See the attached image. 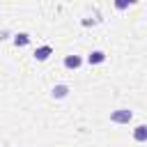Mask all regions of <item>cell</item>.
Returning a JSON list of instances; mask_svg holds the SVG:
<instances>
[{
  "label": "cell",
  "instance_id": "obj_1",
  "mask_svg": "<svg viewBox=\"0 0 147 147\" xmlns=\"http://www.w3.org/2000/svg\"><path fill=\"white\" fill-rule=\"evenodd\" d=\"M110 119L117 122V124H124V122L131 119V110H115V113L110 115Z\"/></svg>",
  "mask_w": 147,
  "mask_h": 147
},
{
  "label": "cell",
  "instance_id": "obj_2",
  "mask_svg": "<svg viewBox=\"0 0 147 147\" xmlns=\"http://www.w3.org/2000/svg\"><path fill=\"white\" fill-rule=\"evenodd\" d=\"M133 138H136L138 142H145V140H147V126H136Z\"/></svg>",
  "mask_w": 147,
  "mask_h": 147
},
{
  "label": "cell",
  "instance_id": "obj_3",
  "mask_svg": "<svg viewBox=\"0 0 147 147\" xmlns=\"http://www.w3.org/2000/svg\"><path fill=\"white\" fill-rule=\"evenodd\" d=\"M48 55H51V46H41V48H37V53H34L37 60H46Z\"/></svg>",
  "mask_w": 147,
  "mask_h": 147
},
{
  "label": "cell",
  "instance_id": "obj_4",
  "mask_svg": "<svg viewBox=\"0 0 147 147\" xmlns=\"http://www.w3.org/2000/svg\"><path fill=\"white\" fill-rule=\"evenodd\" d=\"M106 60V55L101 53V51H94V53H90V64H99V62H103Z\"/></svg>",
  "mask_w": 147,
  "mask_h": 147
},
{
  "label": "cell",
  "instance_id": "obj_5",
  "mask_svg": "<svg viewBox=\"0 0 147 147\" xmlns=\"http://www.w3.org/2000/svg\"><path fill=\"white\" fill-rule=\"evenodd\" d=\"M64 64H67L69 69H76V67H80V57H78V55H69V57L64 60Z\"/></svg>",
  "mask_w": 147,
  "mask_h": 147
},
{
  "label": "cell",
  "instance_id": "obj_6",
  "mask_svg": "<svg viewBox=\"0 0 147 147\" xmlns=\"http://www.w3.org/2000/svg\"><path fill=\"white\" fill-rule=\"evenodd\" d=\"M67 85H57L55 90H53V96H57V99H62V96H67Z\"/></svg>",
  "mask_w": 147,
  "mask_h": 147
},
{
  "label": "cell",
  "instance_id": "obj_7",
  "mask_svg": "<svg viewBox=\"0 0 147 147\" xmlns=\"http://www.w3.org/2000/svg\"><path fill=\"white\" fill-rule=\"evenodd\" d=\"M28 41H30V39H28V34H18V37L14 39V44H16V46H25Z\"/></svg>",
  "mask_w": 147,
  "mask_h": 147
}]
</instances>
